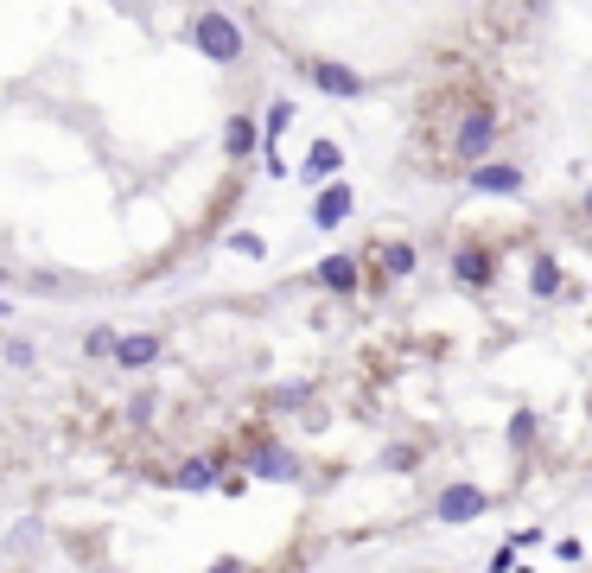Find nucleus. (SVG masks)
Segmentation results:
<instances>
[{"mask_svg":"<svg viewBox=\"0 0 592 573\" xmlns=\"http://www.w3.org/2000/svg\"><path fill=\"white\" fill-rule=\"evenodd\" d=\"M491 141H497V115L484 109V102H472V109L459 115V128H452V147H446V153H452L459 166H478L484 153H491Z\"/></svg>","mask_w":592,"mask_h":573,"instance_id":"obj_1","label":"nucleus"},{"mask_svg":"<svg viewBox=\"0 0 592 573\" xmlns=\"http://www.w3.org/2000/svg\"><path fill=\"white\" fill-rule=\"evenodd\" d=\"M191 39H198V51H204V58H217V64H236L242 58V32L223 20V13H198Z\"/></svg>","mask_w":592,"mask_h":573,"instance_id":"obj_2","label":"nucleus"},{"mask_svg":"<svg viewBox=\"0 0 592 573\" xmlns=\"http://www.w3.org/2000/svg\"><path fill=\"white\" fill-rule=\"evenodd\" d=\"M484 510H491V497H484L478 484H446L440 503H433V523H452V529H459V523H478Z\"/></svg>","mask_w":592,"mask_h":573,"instance_id":"obj_3","label":"nucleus"},{"mask_svg":"<svg viewBox=\"0 0 592 573\" xmlns=\"http://www.w3.org/2000/svg\"><path fill=\"white\" fill-rule=\"evenodd\" d=\"M306 71H312V83H319L325 96H357V90H363V77H357V71H344V64H325V58H312Z\"/></svg>","mask_w":592,"mask_h":573,"instance_id":"obj_4","label":"nucleus"},{"mask_svg":"<svg viewBox=\"0 0 592 573\" xmlns=\"http://www.w3.org/2000/svg\"><path fill=\"white\" fill-rule=\"evenodd\" d=\"M115 363H121V370H147V363L153 357H160V338H153V332H134V338H115V351H109Z\"/></svg>","mask_w":592,"mask_h":573,"instance_id":"obj_5","label":"nucleus"},{"mask_svg":"<svg viewBox=\"0 0 592 573\" xmlns=\"http://www.w3.org/2000/svg\"><path fill=\"white\" fill-rule=\"evenodd\" d=\"M217 478H223V459H185L179 472H172L179 491H217Z\"/></svg>","mask_w":592,"mask_h":573,"instance_id":"obj_6","label":"nucleus"},{"mask_svg":"<svg viewBox=\"0 0 592 573\" xmlns=\"http://www.w3.org/2000/svg\"><path fill=\"white\" fill-rule=\"evenodd\" d=\"M249 472H255V478H274V484H287L293 472H300V465H293V453H281V446H255Z\"/></svg>","mask_w":592,"mask_h":573,"instance_id":"obj_7","label":"nucleus"},{"mask_svg":"<svg viewBox=\"0 0 592 573\" xmlns=\"http://www.w3.org/2000/svg\"><path fill=\"white\" fill-rule=\"evenodd\" d=\"M452 274H459V287H491L497 262H491L484 249H459V262H452Z\"/></svg>","mask_w":592,"mask_h":573,"instance_id":"obj_8","label":"nucleus"},{"mask_svg":"<svg viewBox=\"0 0 592 573\" xmlns=\"http://www.w3.org/2000/svg\"><path fill=\"white\" fill-rule=\"evenodd\" d=\"M472 185H478V191H497V198H516V191H522V172H516V166H472Z\"/></svg>","mask_w":592,"mask_h":573,"instance_id":"obj_9","label":"nucleus"},{"mask_svg":"<svg viewBox=\"0 0 592 573\" xmlns=\"http://www.w3.org/2000/svg\"><path fill=\"white\" fill-rule=\"evenodd\" d=\"M312 281H319V287H332V293H351V287H357V262H351V255H325Z\"/></svg>","mask_w":592,"mask_h":573,"instance_id":"obj_10","label":"nucleus"},{"mask_svg":"<svg viewBox=\"0 0 592 573\" xmlns=\"http://www.w3.org/2000/svg\"><path fill=\"white\" fill-rule=\"evenodd\" d=\"M344 217H351V191H344V185H332V191L319 198V211H312V223H319V230H338Z\"/></svg>","mask_w":592,"mask_h":573,"instance_id":"obj_11","label":"nucleus"},{"mask_svg":"<svg viewBox=\"0 0 592 573\" xmlns=\"http://www.w3.org/2000/svg\"><path fill=\"white\" fill-rule=\"evenodd\" d=\"M344 166V153L332 147V141H319V147H312L306 153V179H332V172Z\"/></svg>","mask_w":592,"mask_h":573,"instance_id":"obj_12","label":"nucleus"},{"mask_svg":"<svg viewBox=\"0 0 592 573\" xmlns=\"http://www.w3.org/2000/svg\"><path fill=\"white\" fill-rule=\"evenodd\" d=\"M382 268L402 281V274H414V242H382Z\"/></svg>","mask_w":592,"mask_h":573,"instance_id":"obj_13","label":"nucleus"},{"mask_svg":"<svg viewBox=\"0 0 592 573\" xmlns=\"http://www.w3.org/2000/svg\"><path fill=\"white\" fill-rule=\"evenodd\" d=\"M255 141H261V134H255V121H249V115H236L230 128H223V147H230V153H249Z\"/></svg>","mask_w":592,"mask_h":573,"instance_id":"obj_14","label":"nucleus"},{"mask_svg":"<svg viewBox=\"0 0 592 573\" xmlns=\"http://www.w3.org/2000/svg\"><path fill=\"white\" fill-rule=\"evenodd\" d=\"M529 287L542 293V300H554V293H561V268L554 262H535V274H529Z\"/></svg>","mask_w":592,"mask_h":573,"instance_id":"obj_15","label":"nucleus"},{"mask_svg":"<svg viewBox=\"0 0 592 573\" xmlns=\"http://www.w3.org/2000/svg\"><path fill=\"white\" fill-rule=\"evenodd\" d=\"M529 440H535V414H516V421H510V446L522 453V446H529Z\"/></svg>","mask_w":592,"mask_h":573,"instance_id":"obj_16","label":"nucleus"},{"mask_svg":"<svg viewBox=\"0 0 592 573\" xmlns=\"http://www.w3.org/2000/svg\"><path fill=\"white\" fill-rule=\"evenodd\" d=\"M7 363H13V370H32V344L13 338V344H7Z\"/></svg>","mask_w":592,"mask_h":573,"instance_id":"obj_17","label":"nucleus"},{"mask_svg":"<svg viewBox=\"0 0 592 573\" xmlns=\"http://www.w3.org/2000/svg\"><path fill=\"white\" fill-rule=\"evenodd\" d=\"M83 351H90V357H109V351H115V332H90V338H83Z\"/></svg>","mask_w":592,"mask_h":573,"instance_id":"obj_18","label":"nucleus"},{"mask_svg":"<svg viewBox=\"0 0 592 573\" xmlns=\"http://www.w3.org/2000/svg\"><path fill=\"white\" fill-rule=\"evenodd\" d=\"M147 414H153V395H134V402H128V421L147 427Z\"/></svg>","mask_w":592,"mask_h":573,"instance_id":"obj_19","label":"nucleus"},{"mask_svg":"<svg viewBox=\"0 0 592 573\" xmlns=\"http://www.w3.org/2000/svg\"><path fill=\"white\" fill-rule=\"evenodd\" d=\"M510 567H516V548H510V542H503V548L491 554V573H510Z\"/></svg>","mask_w":592,"mask_h":573,"instance_id":"obj_20","label":"nucleus"},{"mask_svg":"<svg viewBox=\"0 0 592 573\" xmlns=\"http://www.w3.org/2000/svg\"><path fill=\"white\" fill-rule=\"evenodd\" d=\"M211 573H242V561H217V567H211Z\"/></svg>","mask_w":592,"mask_h":573,"instance_id":"obj_21","label":"nucleus"},{"mask_svg":"<svg viewBox=\"0 0 592 573\" xmlns=\"http://www.w3.org/2000/svg\"><path fill=\"white\" fill-rule=\"evenodd\" d=\"M510 573H535V567H510Z\"/></svg>","mask_w":592,"mask_h":573,"instance_id":"obj_22","label":"nucleus"}]
</instances>
